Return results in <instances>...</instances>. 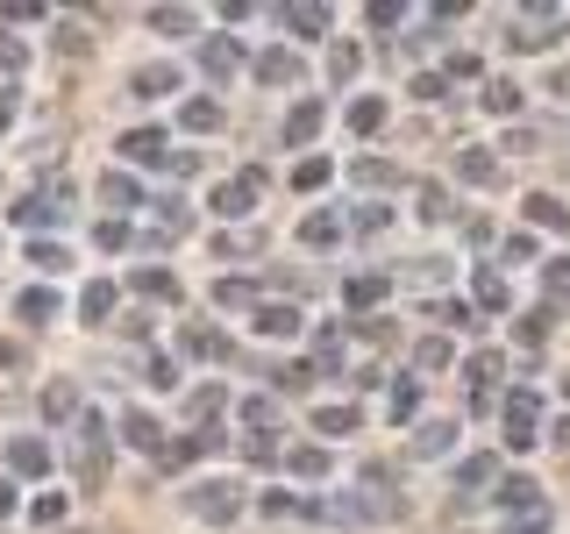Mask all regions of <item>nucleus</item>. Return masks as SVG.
<instances>
[{"label": "nucleus", "mask_w": 570, "mask_h": 534, "mask_svg": "<svg viewBox=\"0 0 570 534\" xmlns=\"http://www.w3.org/2000/svg\"><path fill=\"white\" fill-rule=\"evenodd\" d=\"M29 521H36V527H58V521H65V498H58V492H43V498L29 506Z\"/></svg>", "instance_id": "obj_47"}, {"label": "nucleus", "mask_w": 570, "mask_h": 534, "mask_svg": "<svg viewBox=\"0 0 570 534\" xmlns=\"http://www.w3.org/2000/svg\"><path fill=\"white\" fill-rule=\"evenodd\" d=\"M507 43H513V50H549V43H557V36H542V29H534V22H521V29L507 36Z\"/></svg>", "instance_id": "obj_49"}, {"label": "nucleus", "mask_w": 570, "mask_h": 534, "mask_svg": "<svg viewBox=\"0 0 570 534\" xmlns=\"http://www.w3.org/2000/svg\"><path fill=\"white\" fill-rule=\"evenodd\" d=\"M0 513H14V485H0Z\"/></svg>", "instance_id": "obj_62"}, {"label": "nucleus", "mask_w": 570, "mask_h": 534, "mask_svg": "<svg viewBox=\"0 0 570 534\" xmlns=\"http://www.w3.org/2000/svg\"><path fill=\"white\" fill-rule=\"evenodd\" d=\"M456 178H463V186H492V178H499V157L485 150V142H463V150H456Z\"/></svg>", "instance_id": "obj_15"}, {"label": "nucleus", "mask_w": 570, "mask_h": 534, "mask_svg": "<svg viewBox=\"0 0 570 534\" xmlns=\"http://www.w3.org/2000/svg\"><path fill=\"white\" fill-rule=\"evenodd\" d=\"M121 442H129V449H142V456H165V421L157 414H121Z\"/></svg>", "instance_id": "obj_8"}, {"label": "nucleus", "mask_w": 570, "mask_h": 534, "mask_svg": "<svg viewBox=\"0 0 570 534\" xmlns=\"http://www.w3.org/2000/svg\"><path fill=\"white\" fill-rule=\"evenodd\" d=\"M549 320H557V307H549V299H542V314H521V343H528V349L549 335Z\"/></svg>", "instance_id": "obj_46"}, {"label": "nucleus", "mask_w": 570, "mask_h": 534, "mask_svg": "<svg viewBox=\"0 0 570 534\" xmlns=\"http://www.w3.org/2000/svg\"><path fill=\"white\" fill-rule=\"evenodd\" d=\"M328 178H335V165H328V157H299V165H293V186H299V192H321Z\"/></svg>", "instance_id": "obj_40"}, {"label": "nucleus", "mask_w": 570, "mask_h": 534, "mask_svg": "<svg viewBox=\"0 0 570 534\" xmlns=\"http://www.w3.org/2000/svg\"><path fill=\"white\" fill-rule=\"evenodd\" d=\"M29 264H36V271H65L71 249H65L58 236H36V243H29Z\"/></svg>", "instance_id": "obj_37"}, {"label": "nucleus", "mask_w": 570, "mask_h": 534, "mask_svg": "<svg viewBox=\"0 0 570 534\" xmlns=\"http://www.w3.org/2000/svg\"><path fill=\"white\" fill-rule=\"evenodd\" d=\"M107 314H115V285H107V278H94V285L79 293V320H86V328H100Z\"/></svg>", "instance_id": "obj_25"}, {"label": "nucleus", "mask_w": 570, "mask_h": 534, "mask_svg": "<svg viewBox=\"0 0 570 534\" xmlns=\"http://www.w3.org/2000/svg\"><path fill=\"white\" fill-rule=\"evenodd\" d=\"M299 243H307V249H335V243H343V214H307V221H299Z\"/></svg>", "instance_id": "obj_21"}, {"label": "nucleus", "mask_w": 570, "mask_h": 534, "mask_svg": "<svg viewBox=\"0 0 570 534\" xmlns=\"http://www.w3.org/2000/svg\"><path fill=\"white\" fill-rule=\"evenodd\" d=\"M22 58H29L22 36H0V71H22Z\"/></svg>", "instance_id": "obj_53"}, {"label": "nucleus", "mask_w": 570, "mask_h": 534, "mask_svg": "<svg viewBox=\"0 0 570 534\" xmlns=\"http://www.w3.org/2000/svg\"><path fill=\"white\" fill-rule=\"evenodd\" d=\"M314 427H321V449H328V442H343V435H356V406H314Z\"/></svg>", "instance_id": "obj_19"}, {"label": "nucleus", "mask_w": 570, "mask_h": 534, "mask_svg": "<svg viewBox=\"0 0 570 534\" xmlns=\"http://www.w3.org/2000/svg\"><path fill=\"white\" fill-rule=\"evenodd\" d=\"M186 506H193V521L228 527V521L243 513V492H236V485H222V477H207V485H193V492H186Z\"/></svg>", "instance_id": "obj_2"}, {"label": "nucleus", "mask_w": 570, "mask_h": 534, "mask_svg": "<svg viewBox=\"0 0 570 534\" xmlns=\"http://www.w3.org/2000/svg\"><path fill=\"white\" fill-rule=\"evenodd\" d=\"M485 115H499V121L521 115V86H513V79H492V86H485Z\"/></svg>", "instance_id": "obj_35"}, {"label": "nucleus", "mask_w": 570, "mask_h": 534, "mask_svg": "<svg viewBox=\"0 0 570 534\" xmlns=\"http://www.w3.org/2000/svg\"><path fill=\"white\" fill-rule=\"evenodd\" d=\"M549 293L570 299V257H549Z\"/></svg>", "instance_id": "obj_54"}, {"label": "nucleus", "mask_w": 570, "mask_h": 534, "mask_svg": "<svg viewBox=\"0 0 570 534\" xmlns=\"http://www.w3.org/2000/svg\"><path fill=\"white\" fill-rule=\"evenodd\" d=\"M321 129H328V100H293V115H285V142H314Z\"/></svg>", "instance_id": "obj_10"}, {"label": "nucleus", "mask_w": 570, "mask_h": 534, "mask_svg": "<svg viewBox=\"0 0 570 534\" xmlns=\"http://www.w3.org/2000/svg\"><path fill=\"white\" fill-rule=\"evenodd\" d=\"M350 129H356V136H379V129H385V100H371V93L350 100Z\"/></svg>", "instance_id": "obj_36"}, {"label": "nucleus", "mask_w": 570, "mask_h": 534, "mask_svg": "<svg viewBox=\"0 0 570 534\" xmlns=\"http://www.w3.org/2000/svg\"><path fill=\"white\" fill-rule=\"evenodd\" d=\"M171 86H178V71H171V65H142L136 79H129V93H136V100H165Z\"/></svg>", "instance_id": "obj_23"}, {"label": "nucleus", "mask_w": 570, "mask_h": 534, "mask_svg": "<svg viewBox=\"0 0 570 534\" xmlns=\"http://www.w3.org/2000/svg\"><path fill=\"white\" fill-rule=\"evenodd\" d=\"M249 71H257V86H299V58H293L285 43L257 50V58H249Z\"/></svg>", "instance_id": "obj_6"}, {"label": "nucleus", "mask_w": 570, "mask_h": 534, "mask_svg": "<svg viewBox=\"0 0 570 534\" xmlns=\"http://www.w3.org/2000/svg\"><path fill=\"white\" fill-rule=\"evenodd\" d=\"M100 200H107V207H142V186H136L129 171H107V178H100Z\"/></svg>", "instance_id": "obj_32"}, {"label": "nucleus", "mask_w": 570, "mask_h": 534, "mask_svg": "<svg viewBox=\"0 0 570 534\" xmlns=\"http://www.w3.org/2000/svg\"><path fill=\"white\" fill-rule=\"evenodd\" d=\"M356 65H364V50H356V43H328V79H335V86H350Z\"/></svg>", "instance_id": "obj_41"}, {"label": "nucleus", "mask_w": 570, "mask_h": 534, "mask_svg": "<svg viewBox=\"0 0 570 534\" xmlns=\"http://www.w3.org/2000/svg\"><path fill=\"white\" fill-rule=\"evenodd\" d=\"M14 320H22V328H50V320H58V293H50V285H29V293L14 299Z\"/></svg>", "instance_id": "obj_14"}, {"label": "nucleus", "mask_w": 570, "mask_h": 534, "mask_svg": "<svg viewBox=\"0 0 570 534\" xmlns=\"http://www.w3.org/2000/svg\"><path fill=\"white\" fill-rule=\"evenodd\" d=\"M385 221H392V214H385V207H356V228H364V236H379V228H385Z\"/></svg>", "instance_id": "obj_58"}, {"label": "nucleus", "mask_w": 570, "mask_h": 534, "mask_svg": "<svg viewBox=\"0 0 570 534\" xmlns=\"http://www.w3.org/2000/svg\"><path fill=\"white\" fill-rule=\"evenodd\" d=\"M542 392H507V449H534V435H542Z\"/></svg>", "instance_id": "obj_3"}, {"label": "nucleus", "mask_w": 570, "mask_h": 534, "mask_svg": "<svg viewBox=\"0 0 570 534\" xmlns=\"http://www.w3.org/2000/svg\"><path fill=\"white\" fill-rule=\"evenodd\" d=\"M214 307H257V285H249V278H222V285H214Z\"/></svg>", "instance_id": "obj_43"}, {"label": "nucleus", "mask_w": 570, "mask_h": 534, "mask_svg": "<svg viewBox=\"0 0 570 534\" xmlns=\"http://www.w3.org/2000/svg\"><path fill=\"white\" fill-rule=\"evenodd\" d=\"M8 22H43V0H8Z\"/></svg>", "instance_id": "obj_57"}, {"label": "nucleus", "mask_w": 570, "mask_h": 534, "mask_svg": "<svg viewBox=\"0 0 570 534\" xmlns=\"http://www.w3.org/2000/svg\"><path fill=\"white\" fill-rule=\"evenodd\" d=\"M557 449H570V421H557Z\"/></svg>", "instance_id": "obj_63"}, {"label": "nucleus", "mask_w": 570, "mask_h": 534, "mask_svg": "<svg viewBox=\"0 0 570 534\" xmlns=\"http://www.w3.org/2000/svg\"><path fill=\"white\" fill-rule=\"evenodd\" d=\"M421 414V378H400L392 385V421H414Z\"/></svg>", "instance_id": "obj_44"}, {"label": "nucleus", "mask_w": 570, "mask_h": 534, "mask_svg": "<svg viewBox=\"0 0 570 534\" xmlns=\"http://www.w3.org/2000/svg\"><path fill=\"white\" fill-rule=\"evenodd\" d=\"M499 513H507V521H521V513H542L549 506V498L542 492H534V477H499Z\"/></svg>", "instance_id": "obj_7"}, {"label": "nucleus", "mask_w": 570, "mask_h": 534, "mask_svg": "<svg viewBox=\"0 0 570 534\" xmlns=\"http://www.w3.org/2000/svg\"><path fill=\"white\" fill-rule=\"evenodd\" d=\"M428 314H435L442 328H471V320H478L471 307H463V299H428Z\"/></svg>", "instance_id": "obj_45"}, {"label": "nucleus", "mask_w": 570, "mask_h": 534, "mask_svg": "<svg viewBox=\"0 0 570 534\" xmlns=\"http://www.w3.org/2000/svg\"><path fill=\"white\" fill-rule=\"evenodd\" d=\"M450 449H456V427H450V421H421L414 456H450Z\"/></svg>", "instance_id": "obj_29"}, {"label": "nucleus", "mask_w": 570, "mask_h": 534, "mask_svg": "<svg viewBox=\"0 0 570 534\" xmlns=\"http://www.w3.org/2000/svg\"><path fill=\"white\" fill-rule=\"evenodd\" d=\"M285 471L293 477H328V449H321V442H293V449H285Z\"/></svg>", "instance_id": "obj_24"}, {"label": "nucleus", "mask_w": 570, "mask_h": 534, "mask_svg": "<svg viewBox=\"0 0 570 534\" xmlns=\"http://www.w3.org/2000/svg\"><path fill=\"white\" fill-rule=\"evenodd\" d=\"M71 414H79V385H43V421H71Z\"/></svg>", "instance_id": "obj_33"}, {"label": "nucleus", "mask_w": 570, "mask_h": 534, "mask_svg": "<svg viewBox=\"0 0 570 534\" xmlns=\"http://www.w3.org/2000/svg\"><path fill=\"white\" fill-rule=\"evenodd\" d=\"M343 299H350V307H379V299H385V278H371V271H356V278L343 285Z\"/></svg>", "instance_id": "obj_42"}, {"label": "nucleus", "mask_w": 570, "mask_h": 534, "mask_svg": "<svg viewBox=\"0 0 570 534\" xmlns=\"http://www.w3.org/2000/svg\"><path fill=\"white\" fill-rule=\"evenodd\" d=\"M549 93H557V100H570V71H557V79H549Z\"/></svg>", "instance_id": "obj_61"}, {"label": "nucleus", "mask_w": 570, "mask_h": 534, "mask_svg": "<svg viewBox=\"0 0 570 534\" xmlns=\"http://www.w3.org/2000/svg\"><path fill=\"white\" fill-rule=\"evenodd\" d=\"M450 335H421V343H414V370H421V378H435V370H450Z\"/></svg>", "instance_id": "obj_22"}, {"label": "nucleus", "mask_w": 570, "mask_h": 534, "mask_svg": "<svg viewBox=\"0 0 570 534\" xmlns=\"http://www.w3.org/2000/svg\"><path fill=\"white\" fill-rule=\"evenodd\" d=\"M364 14H371V29H392V22H400V14H406V8H400V0H371V8H364Z\"/></svg>", "instance_id": "obj_51"}, {"label": "nucleus", "mask_w": 570, "mask_h": 534, "mask_svg": "<svg viewBox=\"0 0 570 534\" xmlns=\"http://www.w3.org/2000/svg\"><path fill=\"white\" fill-rule=\"evenodd\" d=\"M272 378H278V392H307L314 370H307V364H272Z\"/></svg>", "instance_id": "obj_48"}, {"label": "nucleus", "mask_w": 570, "mask_h": 534, "mask_svg": "<svg viewBox=\"0 0 570 534\" xmlns=\"http://www.w3.org/2000/svg\"><path fill=\"white\" fill-rule=\"evenodd\" d=\"M257 335H272V343H285V335H299V314L293 307H278V299H257Z\"/></svg>", "instance_id": "obj_18"}, {"label": "nucleus", "mask_w": 570, "mask_h": 534, "mask_svg": "<svg viewBox=\"0 0 570 534\" xmlns=\"http://www.w3.org/2000/svg\"><path fill=\"white\" fill-rule=\"evenodd\" d=\"M499 534H549V506H542V513H521V521H507Z\"/></svg>", "instance_id": "obj_50"}, {"label": "nucleus", "mask_w": 570, "mask_h": 534, "mask_svg": "<svg viewBox=\"0 0 570 534\" xmlns=\"http://www.w3.org/2000/svg\"><path fill=\"white\" fill-rule=\"evenodd\" d=\"M257 200H264V171H257V165L236 171V178H222V186L207 192V207L222 214V221H243V214H257Z\"/></svg>", "instance_id": "obj_1"}, {"label": "nucleus", "mask_w": 570, "mask_h": 534, "mask_svg": "<svg viewBox=\"0 0 570 534\" xmlns=\"http://www.w3.org/2000/svg\"><path fill=\"white\" fill-rule=\"evenodd\" d=\"M79 477L86 485L107 477V421L100 414H79Z\"/></svg>", "instance_id": "obj_4"}, {"label": "nucleus", "mask_w": 570, "mask_h": 534, "mask_svg": "<svg viewBox=\"0 0 570 534\" xmlns=\"http://www.w3.org/2000/svg\"><path fill=\"white\" fill-rule=\"evenodd\" d=\"M129 293H142V299H178V278L165 271V264H142V271L129 278Z\"/></svg>", "instance_id": "obj_27"}, {"label": "nucleus", "mask_w": 570, "mask_h": 534, "mask_svg": "<svg viewBox=\"0 0 570 534\" xmlns=\"http://www.w3.org/2000/svg\"><path fill=\"white\" fill-rule=\"evenodd\" d=\"M236 414H243V427H257V435H272V427H278V399H272V392H249V399L236 406Z\"/></svg>", "instance_id": "obj_28"}, {"label": "nucleus", "mask_w": 570, "mask_h": 534, "mask_svg": "<svg viewBox=\"0 0 570 534\" xmlns=\"http://www.w3.org/2000/svg\"><path fill=\"white\" fill-rule=\"evenodd\" d=\"M94 243H100V249H121V243H129V228H121V221H100Z\"/></svg>", "instance_id": "obj_56"}, {"label": "nucleus", "mask_w": 570, "mask_h": 534, "mask_svg": "<svg viewBox=\"0 0 570 534\" xmlns=\"http://www.w3.org/2000/svg\"><path fill=\"white\" fill-rule=\"evenodd\" d=\"M528 221H534V228H549V236H570V207H563V200H549V192H528Z\"/></svg>", "instance_id": "obj_20"}, {"label": "nucleus", "mask_w": 570, "mask_h": 534, "mask_svg": "<svg viewBox=\"0 0 570 534\" xmlns=\"http://www.w3.org/2000/svg\"><path fill=\"white\" fill-rule=\"evenodd\" d=\"M150 385H157V392L178 385V364H171V356H150Z\"/></svg>", "instance_id": "obj_52"}, {"label": "nucleus", "mask_w": 570, "mask_h": 534, "mask_svg": "<svg viewBox=\"0 0 570 534\" xmlns=\"http://www.w3.org/2000/svg\"><path fill=\"white\" fill-rule=\"evenodd\" d=\"M414 100H442V71H421V79H414Z\"/></svg>", "instance_id": "obj_59"}, {"label": "nucleus", "mask_w": 570, "mask_h": 534, "mask_svg": "<svg viewBox=\"0 0 570 534\" xmlns=\"http://www.w3.org/2000/svg\"><path fill=\"white\" fill-rule=\"evenodd\" d=\"M121 157H129V165H171V136L165 129H129L121 136Z\"/></svg>", "instance_id": "obj_9"}, {"label": "nucleus", "mask_w": 570, "mask_h": 534, "mask_svg": "<svg viewBox=\"0 0 570 534\" xmlns=\"http://www.w3.org/2000/svg\"><path fill=\"white\" fill-rule=\"evenodd\" d=\"M186 406H193V421L207 427V421H222V414H228V392H222V385H200V392H193Z\"/></svg>", "instance_id": "obj_39"}, {"label": "nucleus", "mask_w": 570, "mask_h": 534, "mask_svg": "<svg viewBox=\"0 0 570 534\" xmlns=\"http://www.w3.org/2000/svg\"><path fill=\"white\" fill-rule=\"evenodd\" d=\"M278 22L293 29L299 43H321V36H328V22H335V14H328V8H307V0H293V8H278Z\"/></svg>", "instance_id": "obj_13"}, {"label": "nucleus", "mask_w": 570, "mask_h": 534, "mask_svg": "<svg viewBox=\"0 0 570 534\" xmlns=\"http://www.w3.org/2000/svg\"><path fill=\"white\" fill-rule=\"evenodd\" d=\"M414 214H421L428 228H435V221H456V200H450L442 186H421V207H414Z\"/></svg>", "instance_id": "obj_38"}, {"label": "nucleus", "mask_w": 570, "mask_h": 534, "mask_svg": "<svg viewBox=\"0 0 570 534\" xmlns=\"http://www.w3.org/2000/svg\"><path fill=\"white\" fill-rule=\"evenodd\" d=\"M178 129H186V136H214V129H222V100H214V93L186 100V107H178Z\"/></svg>", "instance_id": "obj_17"}, {"label": "nucleus", "mask_w": 570, "mask_h": 534, "mask_svg": "<svg viewBox=\"0 0 570 534\" xmlns=\"http://www.w3.org/2000/svg\"><path fill=\"white\" fill-rule=\"evenodd\" d=\"M200 71H207V86H228L243 71V50H236V36H207L200 43Z\"/></svg>", "instance_id": "obj_5"}, {"label": "nucleus", "mask_w": 570, "mask_h": 534, "mask_svg": "<svg viewBox=\"0 0 570 534\" xmlns=\"http://www.w3.org/2000/svg\"><path fill=\"white\" fill-rule=\"evenodd\" d=\"M456 485H463V492L499 485V463H492V456H463V463H456Z\"/></svg>", "instance_id": "obj_30"}, {"label": "nucleus", "mask_w": 570, "mask_h": 534, "mask_svg": "<svg viewBox=\"0 0 570 534\" xmlns=\"http://www.w3.org/2000/svg\"><path fill=\"white\" fill-rule=\"evenodd\" d=\"M150 29L157 36H193V29H200V14H193V8H150Z\"/></svg>", "instance_id": "obj_34"}, {"label": "nucleus", "mask_w": 570, "mask_h": 534, "mask_svg": "<svg viewBox=\"0 0 570 534\" xmlns=\"http://www.w3.org/2000/svg\"><path fill=\"white\" fill-rule=\"evenodd\" d=\"M58 214H65V200H58V192H29V200H14V221H22L29 236H43V228L58 221Z\"/></svg>", "instance_id": "obj_16"}, {"label": "nucleus", "mask_w": 570, "mask_h": 534, "mask_svg": "<svg viewBox=\"0 0 570 534\" xmlns=\"http://www.w3.org/2000/svg\"><path fill=\"white\" fill-rule=\"evenodd\" d=\"M563 399H570V370H563Z\"/></svg>", "instance_id": "obj_64"}, {"label": "nucleus", "mask_w": 570, "mask_h": 534, "mask_svg": "<svg viewBox=\"0 0 570 534\" xmlns=\"http://www.w3.org/2000/svg\"><path fill=\"white\" fill-rule=\"evenodd\" d=\"M350 178H356V186H371V192H385V186H400V171H392V165H385V157H356V165H350Z\"/></svg>", "instance_id": "obj_31"}, {"label": "nucleus", "mask_w": 570, "mask_h": 534, "mask_svg": "<svg viewBox=\"0 0 570 534\" xmlns=\"http://www.w3.org/2000/svg\"><path fill=\"white\" fill-rule=\"evenodd\" d=\"M8 121H14V93H0V136H8Z\"/></svg>", "instance_id": "obj_60"}, {"label": "nucleus", "mask_w": 570, "mask_h": 534, "mask_svg": "<svg viewBox=\"0 0 570 534\" xmlns=\"http://www.w3.org/2000/svg\"><path fill=\"white\" fill-rule=\"evenodd\" d=\"M186 356H200V364H228V356H236V343H228L214 320H193V328H186Z\"/></svg>", "instance_id": "obj_11"}, {"label": "nucleus", "mask_w": 570, "mask_h": 534, "mask_svg": "<svg viewBox=\"0 0 570 534\" xmlns=\"http://www.w3.org/2000/svg\"><path fill=\"white\" fill-rule=\"evenodd\" d=\"M8 471H14V477H43V471H50V442H43V435H14V442H8Z\"/></svg>", "instance_id": "obj_12"}, {"label": "nucleus", "mask_w": 570, "mask_h": 534, "mask_svg": "<svg viewBox=\"0 0 570 534\" xmlns=\"http://www.w3.org/2000/svg\"><path fill=\"white\" fill-rule=\"evenodd\" d=\"M471 293H478V307H485V314H507V307H513V293H507V278H499V271H492V264H485V271H478V278H471Z\"/></svg>", "instance_id": "obj_26"}, {"label": "nucleus", "mask_w": 570, "mask_h": 534, "mask_svg": "<svg viewBox=\"0 0 570 534\" xmlns=\"http://www.w3.org/2000/svg\"><path fill=\"white\" fill-rule=\"evenodd\" d=\"M264 513H272V521H285V513H299V498H293V492H264Z\"/></svg>", "instance_id": "obj_55"}]
</instances>
